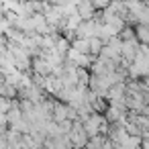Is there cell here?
Instances as JSON below:
<instances>
[{"label": "cell", "instance_id": "7a4b0ae2", "mask_svg": "<svg viewBox=\"0 0 149 149\" xmlns=\"http://www.w3.org/2000/svg\"><path fill=\"white\" fill-rule=\"evenodd\" d=\"M137 35H139V39H141V43L147 41V31H145V27H139V29H137Z\"/></svg>", "mask_w": 149, "mask_h": 149}, {"label": "cell", "instance_id": "6da1fadb", "mask_svg": "<svg viewBox=\"0 0 149 149\" xmlns=\"http://www.w3.org/2000/svg\"><path fill=\"white\" fill-rule=\"evenodd\" d=\"M68 139H70L72 147H76V149L84 147V145H86V131H84V127H82V125H74V127H70V131H68Z\"/></svg>", "mask_w": 149, "mask_h": 149}]
</instances>
